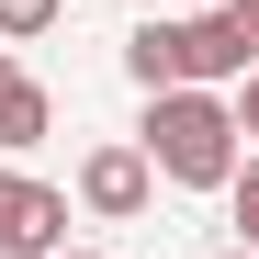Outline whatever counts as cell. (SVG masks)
<instances>
[{
    "label": "cell",
    "mask_w": 259,
    "mask_h": 259,
    "mask_svg": "<svg viewBox=\"0 0 259 259\" xmlns=\"http://www.w3.org/2000/svg\"><path fill=\"white\" fill-rule=\"evenodd\" d=\"M136 147L169 192H226V169L248 158L237 147V113L226 91H147V124H136Z\"/></svg>",
    "instance_id": "cell-1"
},
{
    "label": "cell",
    "mask_w": 259,
    "mask_h": 259,
    "mask_svg": "<svg viewBox=\"0 0 259 259\" xmlns=\"http://www.w3.org/2000/svg\"><path fill=\"white\" fill-rule=\"evenodd\" d=\"M147 203H158V169H147L136 136H102L91 158H79V214H91V226H136Z\"/></svg>",
    "instance_id": "cell-2"
},
{
    "label": "cell",
    "mask_w": 259,
    "mask_h": 259,
    "mask_svg": "<svg viewBox=\"0 0 259 259\" xmlns=\"http://www.w3.org/2000/svg\"><path fill=\"white\" fill-rule=\"evenodd\" d=\"M68 248V192L0 158V259H57Z\"/></svg>",
    "instance_id": "cell-3"
},
{
    "label": "cell",
    "mask_w": 259,
    "mask_h": 259,
    "mask_svg": "<svg viewBox=\"0 0 259 259\" xmlns=\"http://www.w3.org/2000/svg\"><path fill=\"white\" fill-rule=\"evenodd\" d=\"M237 79H248L237 23H226V12H192V23H181V91H237Z\"/></svg>",
    "instance_id": "cell-4"
},
{
    "label": "cell",
    "mask_w": 259,
    "mask_h": 259,
    "mask_svg": "<svg viewBox=\"0 0 259 259\" xmlns=\"http://www.w3.org/2000/svg\"><path fill=\"white\" fill-rule=\"evenodd\" d=\"M46 124H57V102H46V79H34L12 46H0V158H23V147H46Z\"/></svg>",
    "instance_id": "cell-5"
},
{
    "label": "cell",
    "mask_w": 259,
    "mask_h": 259,
    "mask_svg": "<svg viewBox=\"0 0 259 259\" xmlns=\"http://www.w3.org/2000/svg\"><path fill=\"white\" fill-rule=\"evenodd\" d=\"M124 79L136 91H181V23H136L124 34Z\"/></svg>",
    "instance_id": "cell-6"
},
{
    "label": "cell",
    "mask_w": 259,
    "mask_h": 259,
    "mask_svg": "<svg viewBox=\"0 0 259 259\" xmlns=\"http://www.w3.org/2000/svg\"><path fill=\"white\" fill-rule=\"evenodd\" d=\"M226 214H237V248H259V147L226 169Z\"/></svg>",
    "instance_id": "cell-7"
},
{
    "label": "cell",
    "mask_w": 259,
    "mask_h": 259,
    "mask_svg": "<svg viewBox=\"0 0 259 259\" xmlns=\"http://www.w3.org/2000/svg\"><path fill=\"white\" fill-rule=\"evenodd\" d=\"M68 0H0V46H34V34H57Z\"/></svg>",
    "instance_id": "cell-8"
},
{
    "label": "cell",
    "mask_w": 259,
    "mask_h": 259,
    "mask_svg": "<svg viewBox=\"0 0 259 259\" xmlns=\"http://www.w3.org/2000/svg\"><path fill=\"white\" fill-rule=\"evenodd\" d=\"M226 113H237V147H259V68H248L237 91H226Z\"/></svg>",
    "instance_id": "cell-9"
},
{
    "label": "cell",
    "mask_w": 259,
    "mask_h": 259,
    "mask_svg": "<svg viewBox=\"0 0 259 259\" xmlns=\"http://www.w3.org/2000/svg\"><path fill=\"white\" fill-rule=\"evenodd\" d=\"M214 12L237 23V46H248V68H259V0H214Z\"/></svg>",
    "instance_id": "cell-10"
},
{
    "label": "cell",
    "mask_w": 259,
    "mask_h": 259,
    "mask_svg": "<svg viewBox=\"0 0 259 259\" xmlns=\"http://www.w3.org/2000/svg\"><path fill=\"white\" fill-rule=\"evenodd\" d=\"M57 259H113V248H57Z\"/></svg>",
    "instance_id": "cell-11"
},
{
    "label": "cell",
    "mask_w": 259,
    "mask_h": 259,
    "mask_svg": "<svg viewBox=\"0 0 259 259\" xmlns=\"http://www.w3.org/2000/svg\"><path fill=\"white\" fill-rule=\"evenodd\" d=\"M226 259H259V248H226Z\"/></svg>",
    "instance_id": "cell-12"
}]
</instances>
